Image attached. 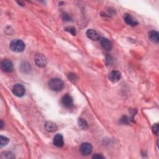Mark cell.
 Instances as JSON below:
<instances>
[{
    "mask_svg": "<svg viewBox=\"0 0 159 159\" xmlns=\"http://www.w3.org/2000/svg\"><path fill=\"white\" fill-rule=\"evenodd\" d=\"M124 19L125 22L128 25H130L131 26H135L138 24V22H137V21L134 17H132L131 14H126L124 15Z\"/></svg>",
    "mask_w": 159,
    "mask_h": 159,
    "instance_id": "30bf717a",
    "label": "cell"
},
{
    "mask_svg": "<svg viewBox=\"0 0 159 159\" xmlns=\"http://www.w3.org/2000/svg\"><path fill=\"white\" fill-rule=\"evenodd\" d=\"M1 158L2 159H11L15 158V156L10 152H3L1 155Z\"/></svg>",
    "mask_w": 159,
    "mask_h": 159,
    "instance_id": "2e32d148",
    "label": "cell"
},
{
    "mask_svg": "<svg viewBox=\"0 0 159 159\" xmlns=\"http://www.w3.org/2000/svg\"><path fill=\"white\" fill-rule=\"evenodd\" d=\"M93 158H96V159H100V158H105V157H103L101 154H95L93 156Z\"/></svg>",
    "mask_w": 159,
    "mask_h": 159,
    "instance_id": "cb8c5ba5",
    "label": "cell"
},
{
    "mask_svg": "<svg viewBox=\"0 0 159 159\" xmlns=\"http://www.w3.org/2000/svg\"><path fill=\"white\" fill-rule=\"evenodd\" d=\"M80 150L83 155L87 156L91 154L93 150V147L90 143L85 142L81 144L80 147Z\"/></svg>",
    "mask_w": 159,
    "mask_h": 159,
    "instance_id": "5b68a950",
    "label": "cell"
},
{
    "mask_svg": "<svg viewBox=\"0 0 159 159\" xmlns=\"http://www.w3.org/2000/svg\"><path fill=\"white\" fill-rule=\"evenodd\" d=\"M101 45L103 47V49H105L106 50H111L112 49V44L111 41L106 38H103L100 40Z\"/></svg>",
    "mask_w": 159,
    "mask_h": 159,
    "instance_id": "7c38bea8",
    "label": "cell"
},
{
    "mask_svg": "<svg viewBox=\"0 0 159 159\" xmlns=\"http://www.w3.org/2000/svg\"><path fill=\"white\" fill-rule=\"evenodd\" d=\"M54 144L57 147H62L63 146L64 142H63V136L62 134H58L54 137Z\"/></svg>",
    "mask_w": 159,
    "mask_h": 159,
    "instance_id": "8fae6325",
    "label": "cell"
},
{
    "mask_svg": "<svg viewBox=\"0 0 159 159\" xmlns=\"http://www.w3.org/2000/svg\"><path fill=\"white\" fill-rule=\"evenodd\" d=\"M86 34L87 37L92 40H98L100 38V36L98 32L94 29L87 30Z\"/></svg>",
    "mask_w": 159,
    "mask_h": 159,
    "instance_id": "9c48e42d",
    "label": "cell"
},
{
    "mask_svg": "<svg viewBox=\"0 0 159 159\" xmlns=\"http://www.w3.org/2000/svg\"><path fill=\"white\" fill-rule=\"evenodd\" d=\"M68 78L70 80L74 82H75L76 80H78L77 76L75 74H73V73H69L68 75Z\"/></svg>",
    "mask_w": 159,
    "mask_h": 159,
    "instance_id": "ffe728a7",
    "label": "cell"
},
{
    "mask_svg": "<svg viewBox=\"0 0 159 159\" xmlns=\"http://www.w3.org/2000/svg\"><path fill=\"white\" fill-rule=\"evenodd\" d=\"M1 68L3 71L6 73H11L13 70V64L10 60L4 59L1 62Z\"/></svg>",
    "mask_w": 159,
    "mask_h": 159,
    "instance_id": "8992f818",
    "label": "cell"
},
{
    "mask_svg": "<svg viewBox=\"0 0 159 159\" xmlns=\"http://www.w3.org/2000/svg\"><path fill=\"white\" fill-rule=\"evenodd\" d=\"M149 38L152 42H153L156 44L159 42V34L156 31H151L149 33Z\"/></svg>",
    "mask_w": 159,
    "mask_h": 159,
    "instance_id": "5bb4252c",
    "label": "cell"
},
{
    "mask_svg": "<svg viewBox=\"0 0 159 159\" xmlns=\"http://www.w3.org/2000/svg\"><path fill=\"white\" fill-rule=\"evenodd\" d=\"M3 127V121H1V126H0V128L2 129Z\"/></svg>",
    "mask_w": 159,
    "mask_h": 159,
    "instance_id": "d4e9b609",
    "label": "cell"
},
{
    "mask_svg": "<svg viewBox=\"0 0 159 159\" xmlns=\"http://www.w3.org/2000/svg\"><path fill=\"white\" fill-rule=\"evenodd\" d=\"M45 128L48 132H55L58 129L57 126L52 121H47L45 124Z\"/></svg>",
    "mask_w": 159,
    "mask_h": 159,
    "instance_id": "4fadbf2b",
    "label": "cell"
},
{
    "mask_svg": "<svg viewBox=\"0 0 159 159\" xmlns=\"http://www.w3.org/2000/svg\"><path fill=\"white\" fill-rule=\"evenodd\" d=\"M48 85L49 88L54 91H60L64 87V83L63 81L57 78L50 79Z\"/></svg>",
    "mask_w": 159,
    "mask_h": 159,
    "instance_id": "6da1fadb",
    "label": "cell"
},
{
    "mask_svg": "<svg viewBox=\"0 0 159 159\" xmlns=\"http://www.w3.org/2000/svg\"><path fill=\"white\" fill-rule=\"evenodd\" d=\"M158 124H154L153 126H152V131L154 132V133L156 135L158 134Z\"/></svg>",
    "mask_w": 159,
    "mask_h": 159,
    "instance_id": "44dd1931",
    "label": "cell"
},
{
    "mask_svg": "<svg viewBox=\"0 0 159 159\" xmlns=\"http://www.w3.org/2000/svg\"><path fill=\"white\" fill-rule=\"evenodd\" d=\"M34 61L37 66L40 68L45 67L47 63L46 57L42 54H36L34 57Z\"/></svg>",
    "mask_w": 159,
    "mask_h": 159,
    "instance_id": "3957f363",
    "label": "cell"
},
{
    "mask_svg": "<svg viewBox=\"0 0 159 159\" xmlns=\"http://www.w3.org/2000/svg\"><path fill=\"white\" fill-rule=\"evenodd\" d=\"M62 18L65 21H70V16L68 15V14H67L66 13H63L62 14Z\"/></svg>",
    "mask_w": 159,
    "mask_h": 159,
    "instance_id": "7402d4cb",
    "label": "cell"
},
{
    "mask_svg": "<svg viewBox=\"0 0 159 159\" xmlns=\"http://www.w3.org/2000/svg\"><path fill=\"white\" fill-rule=\"evenodd\" d=\"M21 69L23 71H24V73H26L27 71H29L31 70V66L30 64L27 62H24L21 64Z\"/></svg>",
    "mask_w": 159,
    "mask_h": 159,
    "instance_id": "e0dca14e",
    "label": "cell"
},
{
    "mask_svg": "<svg viewBox=\"0 0 159 159\" xmlns=\"http://www.w3.org/2000/svg\"><path fill=\"white\" fill-rule=\"evenodd\" d=\"M78 124L79 127L82 130H86L88 128V124L87 121H86L83 118H79L78 121Z\"/></svg>",
    "mask_w": 159,
    "mask_h": 159,
    "instance_id": "9a60e30c",
    "label": "cell"
},
{
    "mask_svg": "<svg viewBox=\"0 0 159 159\" xmlns=\"http://www.w3.org/2000/svg\"><path fill=\"white\" fill-rule=\"evenodd\" d=\"M9 139L7 138L6 137H4L3 135L0 136V144H1V147H4L6 146L7 144L9 143Z\"/></svg>",
    "mask_w": 159,
    "mask_h": 159,
    "instance_id": "ac0fdd59",
    "label": "cell"
},
{
    "mask_svg": "<svg viewBox=\"0 0 159 159\" xmlns=\"http://www.w3.org/2000/svg\"><path fill=\"white\" fill-rule=\"evenodd\" d=\"M13 93L14 95H16L18 97H22L25 95L26 89L24 86L19 83L16 84L14 85L12 89Z\"/></svg>",
    "mask_w": 159,
    "mask_h": 159,
    "instance_id": "277c9868",
    "label": "cell"
},
{
    "mask_svg": "<svg viewBox=\"0 0 159 159\" xmlns=\"http://www.w3.org/2000/svg\"><path fill=\"white\" fill-rule=\"evenodd\" d=\"M10 47L13 52H21L24 51L26 46L23 40L20 39H14L11 42Z\"/></svg>",
    "mask_w": 159,
    "mask_h": 159,
    "instance_id": "7a4b0ae2",
    "label": "cell"
},
{
    "mask_svg": "<svg viewBox=\"0 0 159 159\" xmlns=\"http://www.w3.org/2000/svg\"><path fill=\"white\" fill-rule=\"evenodd\" d=\"M65 30L68 32H70L71 34H72L73 35H75L77 34L76 29L74 27H72V26L67 27L65 28Z\"/></svg>",
    "mask_w": 159,
    "mask_h": 159,
    "instance_id": "d6986e66",
    "label": "cell"
},
{
    "mask_svg": "<svg viewBox=\"0 0 159 159\" xmlns=\"http://www.w3.org/2000/svg\"><path fill=\"white\" fill-rule=\"evenodd\" d=\"M61 103L62 105L66 108H71L74 106V102L73 99L71 96H70L68 94L65 95L61 99Z\"/></svg>",
    "mask_w": 159,
    "mask_h": 159,
    "instance_id": "52a82bcc",
    "label": "cell"
},
{
    "mask_svg": "<svg viewBox=\"0 0 159 159\" xmlns=\"http://www.w3.org/2000/svg\"><path fill=\"white\" fill-rule=\"evenodd\" d=\"M121 120V122H122V123L127 124V123H129V122H130V119H129V118L126 116H125L122 117Z\"/></svg>",
    "mask_w": 159,
    "mask_h": 159,
    "instance_id": "603a6c76",
    "label": "cell"
},
{
    "mask_svg": "<svg viewBox=\"0 0 159 159\" xmlns=\"http://www.w3.org/2000/svg\"><path fill=\"white\" fill-rule=\"evenodd\" d=\"M108 78L113 83L118 82L121 78V74L119 71L114 70L112 71L108 76Z\"/></svg>",
    "mask_w": 159,
    "mask_h": 159,
    "instance_id": "ba28073f",
    "label": "cell"
}]
</instances>
